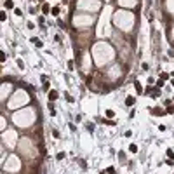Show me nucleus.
<instances>
[{
	"label": "nucleus",
	"instance_id": "nucleus-1",
	"mask_svg": "<svg viewBox=\"0 0 174 174\" xmlns=\"http://www.w3.org/2000/svg\"><path fill=\"white\" fill-rule=\"evenodd\" d=\"M133 2H136V0H120V5H134Z\"/></svg>",
	"mask_w": 174,
	"mask_h": 174
},
{
	"label": "nucleus",
	"instance_id": "nucleus-2",
	"mask_svg": "<svg viewBox=\"0 0 174 174\" xmlns=\"http://www.w3.org/2000/svg\"><path fill=\"white\" fill-rule=\"evenodd\" d=\"M106 117H108V118H113V117H115V113H113L112 110H106Z\"/></svg>",
	"mask_w": 174,
	"mask_h": 174
},
{
	"label": "nucleus",
	"instance_id": "nucleus-3",
	"mask_svg": "<svg viewBox=\"0 0 174 174\" xmlns=\"http://www.w3.org/2000/svg\"><path fill=\"white\" fill-rule=\"evenodd\" d=\"M118 158H120V162H124V160H125V153L120 152V153H118Z\"/></svg>",
	"mask_w": 174,
	"mask_h": 174
},
{
	"label": "nucleus",
	"instance_id": "nucleus-4",
	"mask_svg": "<svg viewBox=\"0 0 174 174\" xmlns=\"http://www.w3.org/2000/svg\"><path fill=\"white\" fill-rule=\"evenodd\" d=\"M12 5H14V4H12L10 0H7V2H5V7H7V9H12Z\"/></svg>",
	"mask_w": 174,
	"mask_h": 174
},
{
	"label": "nucleus",
	"instance_id": "nucleus-5",
	"mask_svg": "<svg viewBox=\"0 0 174 174\" xmlns=\"http://www.w3.org/2000/svg\"><path fill=\"white\" fill-rule=\"evenodd\" d=\"M127 104H129V106L134 104V98H127Z\"/></svg>",
	"mask_w": 174,
	"mask_h": 174
},
{
	"label": "nucleus",
	"instance_id": "nucleus-6",
	"mask_svg": "<svg viewBox=\"0 0 174 174\" xmlns=\"http://www.w3.org/2000/svg\"><path fill=\"white\" fill-rule=\"evenodd\" d=\"M58 98V92H51V99H56Z\"/></svg>",
	"mask_w": 174,
	"mask_h": 174
},
{
	"label": "nucleus",
	"instance_id": "nucleus-7",
	"mask_svg": "<svg viewBox=\"0 0 174 174\" xmlns=\"http://www.w3.org/2000/svg\"><path fill=\"white\" fill-rule=\"evenodd\" d=\"M131 152H138V146L136 144H131Z\"/></svg>",
	"mask_w": 174,
	"mask_h": 174
}]
</instances>
